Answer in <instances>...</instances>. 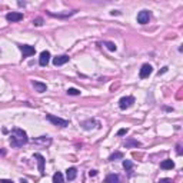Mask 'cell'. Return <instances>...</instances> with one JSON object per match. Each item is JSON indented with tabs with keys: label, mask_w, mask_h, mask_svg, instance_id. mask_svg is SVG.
<instances>
[{
	"label": "cell",
	"mask_w": 183,
	"mask_h": 183,
	"mask_svg": "<svg viewBox=\"0 0 183 183\" xmlns=\"http://www.w3.org/2000/svg\"><path fill=\"white\" fill-rule=\"evenodd\" d=\"M29 142V137H27L26 132L22 130V129H15L10 135V145L13 147H22L23 145H26Z\"/></svg>",
	"instance_id": "1"
},
{
	"label": "cell",
	"mask_w": 183,
	"mask_h": 183,
	"mask_svg": "<svg viewBox=\"0 0 183 183\" xmlns=\"http://www.w3.org/2000/svg\"><path fill=\"white\" fill-rule=\"evenodd\" d=\"M46 119H47L50 123L54 124V126H60V127L69 126V120L62 119V117H57V116H54V115H46Z\"/></svg>",
	"instance_id": "2"
},
{
	"label": "cell",
	"mask_w": 183,
	"mask_h": 183,
	"mask_svg": "<svg viewBox=\"0 0 183 183\" xmlns=\"http://www.w3.org/2000/svg\"><path fill=\"white\" fill-rule=\"evenodd\" d=\"M135 103V97L133 96H126V97H122L119 100V107L122 109V110H126V109H129L132 105Z\"/></svg>",
	"instance_id": "3"
},
{
	"label": "cell",
	"mask_w": 183,
	"mask_h": 183,
	"mask_svg": "<svg viewBox=\"0 0 183 183\" xmlns=\"http://www.w3.org/2000/svg\"><path fill=\"white\" fill-rule=\"evenodd\" d=\"M152 72H153V68H152L149 63H145L142 68H140L139 76H140V79H147L150 75H152Z\"/></svg>",
	"instance_id": "4"
},
{
	"label": "cell",
	"mask_w": 183,
	"mask_h": 183,
	"mask_svg": "<svg viewBox=\"0 0 183 183\" xmlns=\"http://www.w3.org/2000/svg\"><path fill=\"white\" fill-rule=\"evenodd\" d=\"M23 19V13H20V11H10V13H7L6 15V20L7 22H20V20Z\"/></svg>",
	"instance_id": "5"
},
{
	"label": "cell",
	"mask_w": 183,
	"mask_h": 183,
	"mask_svg": "<svg viewBox=\"0 0 183 183\" xmlns=\"http://www.w3.org/2000/svg\"><path fill=\"white\" fill-rule=\"evenodd\" d=\"M150 20V11L149 10H142L139 11L137 15V22L140 23V24H146V23H149Z\"/></svg>",
	"instance_id": "6"
},
{
	"label": "cell",
	"mask_w": 183,
	"mask_h": 183,
	"mask_svg": "<svg viewBox=\"0 0 183 183\" xmlns=\"http://www.w3.org/2000/svg\"><path fill=\"white\" fill-rule=\"evenodd\" d=\"M19 49L22 50V53H23V56L24 57L32 56V54H34V52H36L33 46H29V45H20Z\"/></svg>",
	"instance_id": "7"
},
{
	"label": "cell",
	"mask_w": 183,
	"mask_h": 183,
	"mask_svg": "<svg viewBox=\"0 0 183 183\" xmlns=\"http://www.w3.org/2000/svg\"><path fill=\"white\" fill-rule=\"evenodd\" d=\"M49 60H50V52H47V50L41 52L40 57H39V64H40V66H47Z\"/></svg>",
	"instance_id": "8"
},
{
	"label": "cell",
	"mask_w": 183,
	"mask_h": 183,
	"mask_svg": "<svg viewBox=\"0 0 183 183\" xmlns=\"http://www.w3.org/2000/svg\"><path fill=\"white\" fill-rule=\"evenodd\" d=\"M34 159H37V163H39V172H40V175L43 176L45 175V157L41 156L40 153H34Z\"/></svg>",
	"instance_id": "9"
},
{
	"label": "cell",
	"mask_w": 183,
	"mask_h": 183,
	"mask_svg": "<svg viewBox=\"0 0 183 183\" xmlns=\"http://www.w3.org/2000/svg\"><path fill=\"white\" fill-rule=\"evenodd\" d=\"M33 143H36V145H41V146H49L50 143H52V139L47 137V136H40V137L34 139Z\"/></svg>",
	"instance_id": "10"
},
{
	"label": "cell",
	"mask_w": 183,
	"mask_h": 183,
	"mask_svg": "<svg viewBox=\"0 0 183 183\" xmlns=\"http://www.w3.org/2000/svg\"><path fill=\"white\" fill-rule=\"evenodd\" d=\"M68 62H69L68 54H62V56H57L53 59V64H54V66H62V64L68 63Z\"/></svg>",
	"instance_id": "11"
},
{
	"label": "cell",
	"mask_w": 183,
	"mask_h": 183,
	"mask_svg": "<svg viewBox=\"0 0 183 183\" xmlns=\"http://www.w3.org/2000/svg\"><path fill=\"white\" fill-rule=\"evenodd\" d=\"M82 127L85 130H92L94 127H99V123H97L96 120H86V122L82 123Z\"/></svg>",
	"instance_id": "12"
},
{
	"label": "cell",
	"mask_w": 183,
	"mask_h": 183,
	"mask_svg": "<svg viewBox=\"0 0 183 183\" xmlns=\"http://www.w3.org/2000/svg\"><path fill=\"white\" fill-rule=\"evenodd\" d=\"M32 85H33V87L36 89V92H39V93H43V92H46V90H47V86H46L45 83L37 82V80H33V82H32Z\"/></svg>",
	"instance_id": "13"
},
{
	"label": "cell",
	"mask_w": 183,
	"mask_h": 183,
	"mask_svg": "<svg viewBox=\"0 0 183 183\" xmlns=\"http://www.w3.org/2000/svg\"><path fill=\"white\" fill-rule=\"evenodd\" d=\"M160 168L164 169V170H170V169L175 168V163H173V160H170V159H166V160H163L160 163Z\"/></svg>",
	"instance_id": "14"
},
{
	"label": "cell",
	"mask_w": 183,
	"mask_h": 183,
	"mask_svg": "<svg viewBox=\"0 0 183 183\" xmlns=\"http://www.w3.org/2000/svg\"><path fill=\"white\" fill-rule=\"evenodd\" d=\"M123 146H126V147H139V146H140V142H137L135 139H127V140L123 142Z\"/></svg>",
	"instance_id": "15"
},
{
	"label": "cell",
	"mask_w": 183,
	"mask_h": 183,
	"mask_svg": "<svg viewBox=\"0 0 183 183\" xmlns=\"http://www.w3.org/2000/svg\"><path fill=\"white\" fill-rule=\"evenodd\" d=\"M66 176H68V180H75L76 176H77V170L75 168H70L66 170Z\"/></svg>",
	"instance_id": "16"
},
{
	"label": "cell",
	"mask_w": 183,
	"mask_h": 183,
	"mask_svg": "<svg viewBox=\"0 0 183 183\" xmlns=\"http://www.w3.org/2000/svg\"><path fill=\"white\" fill-rule=\"evenodd\" d=\"M106 183H122V182H120V177L117 175H109L106 177Z\"/></svg>",
	"instance_id": "17"
},
{
	"label": "cell",
	"mask_w": 183,
	"mask_h": 183,
	"mask_svg": "<svg viewBox=\"0 0 183 183\" xmlns=\"http://www.w3.org/2000/svg\"><path fill=\"white\" fill-rule=\"evenodd\" d=\"M53 183H63V175L60 172L54 173V176H53Z\"/></svg>",
	"instance_id": "18"
},
{
	"label": "cell",
	"mask_w": 183,
	"mask_h": 183,
	"mask_svg": "<svg viewBox=\"0 0 183 183\" xmlns=\"http://www.w3.org/2000/svg\"><path fill=\"white\" fill-rule=\"evenodd\" d=\"M117 159H123V153H122V152H116V153L110 155V157H109V160L110 162L117 160Z\"/></svg>",
	"instance_id": "19"
},
{
	"label": "cell",
	"mask_w": 183,
	"mask_h": 183,
	"mask_svg": "<svg viewBox=\"0 0 183 183\" xmlns=\"http://www.w3.org/2000/svg\"><path fill=\"white\" fill-rule=\"evenodd\" d=\"M103 45H105L106 47L110 50V52H116V49H117V47H116V45H115V43H112V41H105Z\"/></svg>",
	"instance_id": "20"
},
{
	"label": "cell",
	"mask_w": 183,
	"mask_h": 183,
	"mask_svg": "<svg viewBox=\"0 0 183 183\" xmlns=\"http://www.w3.org/2000/svg\"><path fill=\"white\" fill-rule=\"evenodd\" d=\"M68 94H70V96H77V94H80V90L75 89V87H70V89H68Z\"/></svg>",
	"instance_id": "21"
},
{
	"label": "cell",
	"mask_w": 183,
	"mask_h": 183,
	"mask_svg": "<svg viewBox=\"0 0 183 183\" xmlns=\"http://www.w3.org/2000/svg\"><path fill=\"white\" fill-rule=\"evenodd\" d=\"M123 168H124V170H132L133 163H132L130 160H123Z\"/></svg>",
	"instance_id": "22"
},
{
	"label": "cell",
	"mask_w": 183,
	"mask_h": 183,
	"mask_svg": "<svg viewBox=\"0 0 183 183\" xmlns=\"http://www.w3.org/2000/svg\"><path fill=\"white\" fill-rule=\"evenodd\" d=\"M33 24H36V26H41V24H43V19L37 17L36 20H33Z\"/></svg>",
	"instance_id": "23"
},
{
	"label": "cell",
	"mask_w": 183,
	"mask_h": 183,
	"mask_svg": "<svg viewBox=\"0 0 183 183\" xmlns=\"http://www.w3.org/2000/svg\"><path fill=\"white\" fill-rule=\"evenodd\" d=\"M127 133V129H120L119 132H117V136H124Z\"/></svg>",
	"instance_id": "24"
},
{
	"label": "cell",
	"mask_w": 183,
	"mask_h": 183,
	"mask_svg": "<svg viewBox=\"0 0 183 183\" xmlns=\"http://www.w3.org/2000/svg\"><path fill=\"white\" fill-rule=\"evenodd\" d=\"M157 183H172V180H170V179H160Z\"/></svg>",
	"instance_id": "25"
},
{
	"label": "cell",
	"mask_w": 183,
	"mask_h": 183,
	"mask_svg": "<svg viewBox=\"0 0 183 183\" xmlns=\"http://www.w3.org/2000/svg\"><path fill=\"white\" fill-rule=\"evenodd\" d=\"M0 183H15L13 180H9V179H0Z\"/></svg>",
	"instance_id": "26"
},
{
	"label": "cell",
	"mask_w": 183,
	"mask_h": 183,
	"mask_svg": "<svg viewBox=\"0 0 183 183\" xmlns=\"http://www.w3.org/2000/svg\"><path fill=\"white\" fill-rule=\"evenodd\" d=\"M176 149H177V150H176V152H177V155H182V146L177 145V146H176Z\"/></svg>",
	"instance_id": "27"
},
{
	"label": "cell",
	"mask_w": 183,
	"mask_h": 183,
	"mask_svg": "<svg viewBox=\"0 0 183 183\" xmlns=\"http://www.w3.org/2000/svg\"><path fill=\"white\" fill-rule=\"evenodd\" d=\"M166 72H168V68H163L162 70H159V76L163 75V73H166Z\"/></svg>",
	"instance_id": "28"
},
{
	"label": "cell",
	"mask_w": 183,
	"mask_h": 183,
	"mask_svg": "<svg viewBox=\"0 0 183 183\" xmlns=\"http://www.w3.org/2000/svg\"><path fill=\"white\" fill-rule=\"evenodd\" d=\"M89 175H90V176H96V175H97V172H96V170H90Z\"/></svg>",
	"instance_id": "29"
},
{
	"label": "cell",
	"mask_w": 183,
	"mask_h": 183,
	"mask_svg": "<svg viewBox=\"0 0 183 183\" xmlns=\"http://www.w3.org/2000/svg\"><path fill=\"white\" fill-rule=\"evenodd\" d=\"M20 182H22V183H27V180H24V179H22V180H20Z\"/></svg>",
	"instance_id": "30"
}]
</instances>
